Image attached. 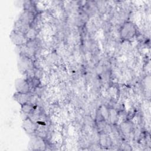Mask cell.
Listing matches in <instances>:
<instances>
[{"instance_id":"obj_2","label":"cell","mask_w":151,"mask_h":151,"mask_svg":"<svg viewBox=\"0 0 151 151\" xmlns=\"http://www.w3.org/2000/svg\"><path fill=\"white\" fill-rule=\"evenodd\" d=\"M28 149L31 150H44L46 149V144L42 137L32 135L28 143Z\"/></svg>"},{"instance_id":"obj_8","label":"cell","mask_w":151,"mask_h":151,"mask_svg":"<svg viewBox=\"0 0 151 151\" xmlns=\"http://www.w3.org/2000/svg\"><path fill=\"white\" fill-rule=\"evenodd\" d=\"M35 12L28 10H24L19 16L18 19L31 25L35 19Z\"/></svg>"},{"instance_id":"obj_7","label":"cell","mask_w":151,"mask_h":151,"mask_svg":"<svg viewBox=\"0 0 151 151\" xmlns=\"http://www.w3.org/2000/svg\"><path fill=\"white\" fill-rule=\"evenodd\" d=\"M13 98L17 103L21 104V106L26 103H31V101L32 99L31 93H22L16 92L13 95Z\"/></svg>"},{"instance_id":"obj_15","label":"cell","mask_w":151,"mask_h":151,"mask_svg":"<svg viewBox=\"0 0 151 151\" xmlns=\"http://www.w3.org/2000/svg\"><path fill=\"white\" fill-rule=\"evenodd\" d=\"M24 10L31 11L35 12V5L31 1H26L23 5Z\"/></svg>"},{"instance_id":"obj_10","label":"cell","mask_w":151,"mask_h":151,"mask_svg":"<svg viewBox=\"0 0 151 151\" xmlns=\"http://www.w3.org/2000/svg\"><path fill=\"white\" fill-rule=\"evenodd\" d=\"M100 143L103 147H109L111 145L112 140L106 133L101 132L100 135Z\"/></svg>"},{"instance_id":"obj_14","label":"cell","mask_w":151,"mask_h":151,"mask_svg":"<svg viewBox=\"0 0 151 151\" xmlns=\"http://www.w3.org/2000/svg\"><path fill=\"white\" fill-rule=\"evenodd\" d=\"M37 34V32L36 29L34 28L31 27V28L25 34V35H26L27 38H28V41H29V40H32L35 39Z\"/></svg>"},{"instance_id":"obj_6","label":"cell","mask_w":151,"mask_h":151,"mask_svg":"<svg viewBox=\"0 0 151 151\" xmlns=\"http://www.w3.org/2000/svg\"><path fill=\"white\" fill-rule=\"evenodd\" d=\"M15 88L17 92L28 93H30V88L27 79L18 78L15 81Z\"/></svg>"},{"instance_id":"obj_12","label":"cell","mask_w":151,"mask_h":151,"mask_svg":"<svg viewBox=\"0 0 151 151\" xmlns=\"http://www.w3.org/2000/svg\"><path fill=\"white\" fill-rule=\"evenodd\" d=\"M35 107L31 103H26L21 106V113L25 114L27 117L28 115L34 110Z\"/></svg>"},{"instance_id":"obj_11","label":"cell","mask_w":151,"mask_h":151,"mask_svg":"<svg viewBox=\"0 0 151 151\" xmlns=\"http://www.w3.org/2000/svg\"><path fill=\"white\" fill-rule=\"evenodd\" d=\"M27 80L29 86L30 91L33 89H35L37 88L41 84V81L40 78L34 76L31 77H27Z\"/></svg>"},{"instance_id":"obj_9","label":"cell","mask_w":151,"mask_h":151,"mask_svg":"<svg viewBox=\"0 0 151 151\" xmlns=\"http://www.w3.org/2000/svg\"><path fill=\"white\" fill-rule=\"evenodd\" d=\"M31 27L30 25L27 24L18 19L14 23L13 30H15L25 34L28 32V31L31 28Z\"/></svg>"},{"instance_id":"obj_5","label":"cell","mask_w":151,"mask_h":151,"mask_svg":"<svg viewBox=\"0 0 151 151\" xmlns=\"http://www.w3.org/2000/svg\"><path fill=\"white\" fill-rule=\"evenodd\" d=\"M22 127L24 131L28 134L34 135L38 127V124L33 122L29 117H27L23 120Z\"/></svg>"},{"instance_id":"obj_4","label":"cell","mask_w":151,"mask_h":151,"mask_svg":"<svg viewBox=\"0 0 151 151\" xmlns=\"http://www.w3.org/2000/svg\"><path fill=\"white\" fill-rule=\"evenodd\" d=\"M9 38L12 43L18 47L25 45L28 41L25 34L15 30L11 31Z\"/></svg>"},{"instance_id":"obj_3","label":"cell","mask_w":151,"mask_h":151,"mask_svg":"<svg viewBox=\"0 0 151 151\" xmlns=\"http://www.w3.org/2000/svg\"><path fill=\"white\" fill-rule=\"evenodd\" d=\"M18 66L19 71L22 74H26L28 71L34 68L32 60L21 55H19Z\"/></svg>"},{"instance_id":"obj_13","label":"cell","mask_w":151,"mask_h":151,"mask_svg":"<svg viewBox=\"0 0 151 151\" xmlns=\"http://www.w3.org/2000/svg\"><path fill=\"white\" fill-rule=\"evenodd\" d=\"M108 120L111 124H115L118 120V114L116 111L114 109H109Z\"/></svg>"},{"instance_id":"obj_1","label":"cell","mask_w":151,"mask_h":151,"mask_svg":"<svg viewBox=\"0 0 151 151\" xmlns=\"http://www.w3.org/2000/svg\"><path fill=\"white\" fill-rule=\"evenodd\" d=\"M137 29L135 25L132 22H126L122 25L120 29L121 37L124 40H129L133 38L136 34Z\"/></svg>"}]
</instances>
